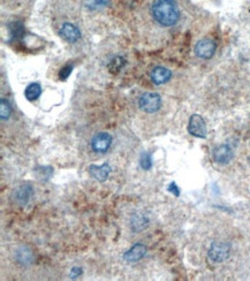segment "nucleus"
Segmentation results:
<instances>
[{
  "instance_id": "obj_19",
  "label": "nucleus",
  "mask_w": 250,
  "mask_h": 281,
  "mask_svg": "<svg viewBox=\"0 0 250 281\" xmlns=\"http://www.w3.org/2000/svg\"><path fill=\"white\" fill-rule=\"evenodd\" d=\"M73 70V64H66L64 67L59 70V80L66 81L69 77L70 74H72Z\"/></svg>"
},
{
  "instance_id": "obj_15",
  "label": "nucleus",
  "mask_w": 250,
  "mask_h": 281,
  "mask_svg": "<svg viewBox=\"0 0 250 281\" xmlns=\"http://www.w3.org/2000/svg\"><path fill=\"white\" fill-rule=\"evenodd\" d=\"M41 95V86L39 83H30L26 90H24V96L28 99L29 102H35L39 98Z\"/></svg>"
},
{
  "instance_id": "obj_3",
  "label": "nucleus",
  "mask_w": 250,
  "mask_h": 281,
  "mask_svg": "<svg viewBox=\"0 0 250 281\" xmlns=\"http://www.w3.org/2000/svg\"><path fill=\"white\" fill-rule=\"evenodd\" d=\"M58 34L65 42L68 44H75L81 39L82 34L80 28L76 24L69 21H64L58 28Z\"/></svg>"
},
{
  "instance_id": "obj_13",
  "label": "nucleus",
  "mask_w": 250,
  "mask_h": 281,
  "mask_svg": "<svg viewBox=\"0 0 250 281\" xmlns=\"http://www.w3.org/2000/svg\"><path fill=\"white\" fill-rule=\"evenodd\" d=\"M83 7L89 12L104 11L111 5V0H82Z\"/></svg>"
},
{
  "instance_id": "obj_22",
  "label": "nucleus",
  "mask_w": 250,
  "mask_h": 281,
  "mask_svg": "<svg viewBox=\"0 0 250 281\" xmlns=\"http://www.w3.org/2000/svg\"><path fill=\"white\" fill-rule=\"evenodd\" d=\"M81 274H82V268L80 267L75 266L70 270V276H72V278H77V276H80Z\"/></svg>"
},
{
  "instance_id": "obj_7",
  "label": "nucleus",
  "mask_w": 250,
  "mask_h": 281,
  "mask_svg": "<svg viewBox=\"0 0 250 281\" xmlns=\"http://www.w3.org/2000/svg\"><path fill=\"white\" fill-rule=\"evenodd\" d=\"M217 50V45L214 40L210 38H203L198 40L197 44L195 45L194 52L201 59H211L215 56Z\"/></svg>"
},
{
  "instance_id": "obj_2",
  "label": "nucleus",
  "mask_w": 250,
  "mask_h": 281,
  "mask_svg": "<svg viewBox=\"0 0 250 281\" xmlns=\"http://www.w3.org/2000/svg\"><path fill=\"white\" fill-rule=\"evenodd\" d=\"M137 104L140 110L145 113H156L161 109L162 101L159 95L156 92H144L140 96Z\"/></svg>"
},
{
  "instance_id": "obj_9",
  "label": "nucleus",
  "mask_w": 250,
  "mask_h": 281,
  "mask_svg": "<svg viewBox=\"0 0 250 281\" xmlns=\"http://www.w3.org/2000/svg\"><path fill=\"white\" fill-rule=\"evenodd\" d=\"M212 157H214V160L217 164L226 165L233 159L234 152L228 144H222V146H218L214 149Z\"/></svg>"
},
{
  "instance_id": "obj_21",
  "label": "nucleus",
  "mask_w": 250,
  "mask_h": 281,
  "mask_svg": "<svg viewBox=\"0 0 250 281\" xmlns=\"http://www.w3.org/2000/svg\"><path fill=\"white\" fill-rule=\"evenodd\" d=\"M168 190H169L170 193H172L173 195H176V196L180 195V189H179V187H178L176 182H172V183H171V184L169 185Z\"/></svg>"
},
{
  "instance_id": "obj_14",
  "label": "nucleus",
  "mask_w": 250,
  "mask_h": 281,
  "mask_svg": "<svg viewBox=\"0 0 250 281\" xmlns=\"http://www.w3.org/2000/svg\"><path fill=\"white\" fill-rule=\"evenodd\" d=\"M127 60L122 56H114L112 57L110 61L107 63V69L111 74H119L121 69L126 66Z\"/></svg>"
},
{
  "instance_id": "obj_1",
  "label": "nucleus",
  "mask_w": 250,
  "mask_h": 281,
  "mask_svg": "<svg viewBox=\"0 0 250 281\" xmlns=\"http://www.w3.org/2000/svg\"><path fill=\"white\" fill-rule=\"evenodd\" d=\"M152 19L161 27H173L180 20V11L176 0H152L150 6Z\"/></svg>"
},
{
  "instance_id": "obj_17",
  "label": "nucleus",
  "mask_w": 250,
  "mask_h": 281,
  "mask_svg": "<svg viewBox=\"0 0 250 281\" xmlns=\"http://www.w3.org/2000/svg\"><path fill=\"white\" fill-rule=\"evenodd\" d=\"M12 114V107L8 103L7 99L2 98L0 101V118H2L3 121H6V120L10 119Z\"/></svg>"
},
{
  "instance_id": "obj_20",
  "label": "nucleus",
  "mask_w": 250,
  "mask_h": 281,
  "mask_svg": "<svg viewBox=\"0 0 250 281\" xmlns=\"http://www.w3.org/2000/svg\"><path fill=\"white\" fill-rule=\"evenodd\" d=\"M147 219H144L143 216H135L132 219V226L134 229H140L147 224Z\"/></svg>"
},
{
  "instance_id": "obj_12",
  "label": "nucleus",
  "mask_w": 250,
  "mask_h": 281,
  "mask_svg": "<svg viewBox=\"0 0 250 281\" xmlns=\"http://www.w3.org/2000/svg\"><path fill=\"white\" fill-rule=\"evenodd\" d=\"M111 171L112 169L107 163H104L102 166H97V165H90L89 166L90 175L93 176L95 180L99 181V182L106 181L111 174Z\"/></svg>"
},
{
  "instance_id": "obj_10",
  "label": "nucleus",
  "mask_w": 250,
  "mask_h": 281,
  "mask_svg": "<svg viewBox=\"0 0 250 281\" xmlns=\"http://www.w3.org/2000/svg\"><path fill=\"white\" fill-rule=\"evenodd\" d=\"M150 78H151L153 84H165L172 78V72L169 68L164 67V66H156L150 72Z\"/></svg>"
},
{
  "instance_id": "obj_5",
  "label": "nucleus",
  "mask_w": 250,
  "mask_h": 281,
  "mask_svg": "<svg viewBox=\"0 0 250 281\" xmlns=\"http://www.w3.org/2000/svg\"><path fill=\"white\" fill-rule=\"evenodd\" d=\"M32 194H34V189H32L30 184H20L12 192L11 201L16 205L24 206L29 203Z\"/></svg>"
},
{
  "instance_id": "obj_18",
  "label": "nucleus",
  "mask_w": 250,
  "mask_h": 281,
  "mask_svg": "<svg viewBox=\"0 0 250 281\" xmlns=\"http://www.w3.org/2000/svg\"><path fill=\"white\" fill-rule=\"evenodd\" d=\"M140 166L144 171H148V169L151 168L152 166V157L150 155V152L144 151L141 154L140 157Z\"/></svg>"
},
{
  "instance_id": "obj_8",
  "label": "nucleus",
  "mask_w": 250,
  "mask_h": 281,
  "mask_svg": "<svg viewBox=\"0 0 250 281\" xmlns=\"http://www.w3.org/2000/svg\"><path fill=\"white\" fill-rule=\"evenodd\" d=\"M113 138L107 133H98L96 134L91 139V149L96 154H105L111 148Z\"/></svg>"
},
{
  "instance_id": "obj_6",
  "label": "nucleus",
  "mask_w": 250,
  "mask_h": 281,
  "mask_svg": "<svg viewBox=\"0 0 250 281\" xmlns=\"http://www.w3.org/2000/svg\"><path fill=\"white\" fill-rule=\"evenodd\" d=\"M188 131L190 135L195 136L198 138H206L207 136V128L206 123L203 118L198 114H193L189 119L188 123Z\"/></svg>"
},
{
  "instance_id": "obj_16",
  "label": "nucleus",
  "mask_w": 250,
  "mask_h": 281,
  "mask_svg": "<svg viewBox=\"0 0 250 281\" xmlns=\"http://www.w3.org/2000/svg\"><path fill=\"white\" fill-rule=\"evenodd\" d=\"M16 259H18L21 264L27 265V264L31 263L32 260L31 251L27 249V248H21V249L18 250V253H16Z\"/></svg>"
},
{
  "instance_id": "obj_11",
  "label": "nucleus",
  "mask_w": 250,
  "mask_h": 281,
  "mask_svg": "<svg viewBox=\"0 0 250 281\" xmlns=\"http://www.w3.org/2000/svg\"><path fill=\"white\" fill-rule=\"evenodd\" d=\"M147 254V247L142 243H136L131 249L123 254V259L128 263H135L142 259Z\"/></svg>"
},
{
  "instance_id": "obj_4",
  "label": "nucleus",
  "mask_w": 250,
  "mask_h": 281,
  "mask_svg": "<svg viewBox=\"0 0 250 281\" xmlns=\"http://www.w3.org/2000/svg\"><path fill=\"white\" fill-rule=\"evenodd\" d=\"M231 254V247L226 242H214L207 251L209 258L215 263H222L228 258Z\"/></svg>"
}]
</instances>
